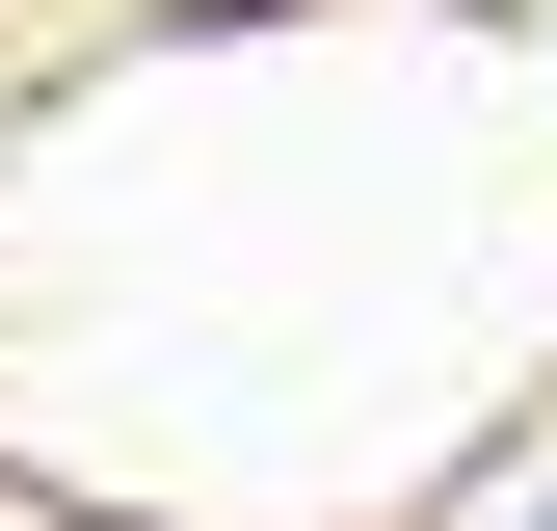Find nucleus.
<instances>
[]
</instances>
